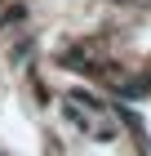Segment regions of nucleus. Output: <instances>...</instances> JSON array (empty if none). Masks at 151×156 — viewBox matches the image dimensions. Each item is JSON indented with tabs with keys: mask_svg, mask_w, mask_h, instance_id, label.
Instances as JSON below:
<instances>
[{
	"mask_svg": "<svg viewBox=\"0 0 151 156\" xmlns=\"http://www.w3.org/2000/svg\"><path fill=\"white\" fill-rule=\"evenodd\" d=\"M22 18H27V9H22V5H13V9L0 13V27H22Z\"/></svg>",
	"mask_w": 151,
	"mask_h": 156,
	"instance_id": "f257e3e1",
	"label": "nucleus"
},
{
	"mask_svg": "<svg viewBox=\"0 0 151 156\" xmlns=\"http://www.w3.org/2000/svg\"><path fill=\"white\" fill-rule=\"evenodd\" d=\"M67 120H71V125H80V129H89V116H80L71 103H67Z\"/></svg>",
	"mask_w": 151,
	"mask_h": 156,
	"instance_id": "f03ea898",
	"label": "nucleus"
}]
</instances>
